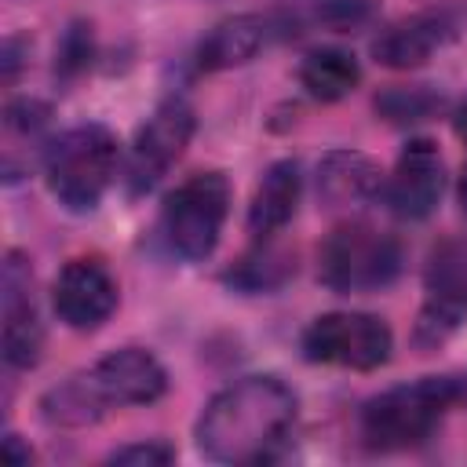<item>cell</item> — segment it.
Segmentation results:
<instances>
[{"label":"cell","mask_w":467,"mask_h":467,"mask_svg":"<svg viewBox=\"0 0 467 467\" xmlns=\"http://www.w3.org/2000/svg\"><path fill=\"white\" fill-rule=\"evenodd\" d=\"M18 40L15 36H7L4 40V80H15V73H18Z\"/></svg>","instance_id":"23"},{"label":"cell","mask_w":467,"mask_h":467,"mask_svg":"<svg viewBox=\"0 0 467 467\" xmlns=\"http://www.w3.org/2000/svg\"><path fill=\"white\" fill-rule=\"evenodd\" d=\"M358 80H361L358 58L339 47H317L299 62V84L317 102H339L358 88Z\"/></svg>","instance_id":"18"},{"label":"cell","mask_w":467,"mask_h":467,"mask_svg":"<svg viewBox=\"0 0 467 467\" xmlns=\"http://www.w3.org/2000/svg\"><path fill=\"white\" fill-rule=\"evenodd\" d=\"M171 460H175V449L164 441H135L109 452V463H131V467H164Z\"/></svg>","instance_id":"22"},{"label":"cell","mask_w":467,"mask_h":467,"mask_svg":"<svg viewBox=\"0 0 467 467\" xmlns=\"http://www.w3.org/2000/svg\"><path fill=\"white\" fill-rule=\"evenodd\" d=\"M379 0H310V18L321 22L325 29L336 33H350L358 26H365L376 15Z\"/></svg>","instance_id":"21"},{"label":"cell","mask_w":467,"mask_h":467,"mask_svg":"<svg viewBox=\"0 0 467 467\" xmlns=\"http://www.w3.org/2000/svg\"><path fill=\"white\" fill-rule=\"evenodd\" d=\"M117 164H120V146L109 128L102 124L69 128L51 142V153L44 161L47 190L69 212H95L117 179Z\"/></svg>","instance_id":"5"},{"label":"cell","mask_w":467,"mask_h":467,"mask_svg":"<svg viewBox=\"0 0 467 467\" xmlns=\"http://www.w3.org/2000/svg\"><path fill=\"white\" fill-rule=\"evenodd\" d=\"M452 379H456V405H467V372H460Z\"/></svg>","instance_id":"26"},{"label":"cell","mask_w":467,"mask_h":467,"mask_svg":"<svg viewBox=\"0 0 467 467\" xmlns=\"http://www.w3.org/2000/svg\"><path fill=\"white\" fill-rule=\"evenodd\" d=\"M452 128H456V135L467 142V102L456 109V117H452Z\"/></svg>","instance_id":"25"},{"label":"cell","mask_w":467,"mask_h":467,"mask_svg":"<svg viewBox=\"0 0 467 467\" xmlns=\"http://www.w3.org/2000/svg\"><path fill=\"white\" fill-rule=\"evenodd\" d=\"M445 193V164L431 139H412L383 179V201L398 219H427Z\"/></svg>","instance_id":"12"},{"label":"cell","mask_w":467,"mask_h":467,"mask_svg":"<svg viewBox=\"0 0 467 467\" xmlns=\"http://www.w3.org/2000/svg\"><path fill=\"white\" fill-rule=\"evenodd\" d=\"M51 109L40 99H11L0 117V168L15 182L51 153Z\"/></svg>","instance_id":"14"},{"label":"cell","mask_w":467,"mask_h":467,"mask_svg":"<svg viewBox=\"0 0 467 467\" xmlns=\"http://www.w3.org/2000/svg\"><path fill=\"white\" fill-rule=\"evenodd\" d=\"M168 390L164 365L142 347H120L91 368L55 383L40 398V416L51 427H88L113 409L150 405Z\"/></svg>","instance_id":"2"},{"label":"cell","mask_w":467,"mask_h":467,"mask_svg":"<svg viewBox=\"0 0 467 467\" xmlns=\"http://www.w3.org/2000/svg\"><path fill=\"white\" fill-rule=\"evenodd\" d=\"M266 44V18L259 15H234L223 18L197 47V66L204 73H219V69H234L244 66L259 55V47Z\"/></svg>","instance_id":"17"},{"label":"cell","mask_w":467,"mask_h":467,"mask_svg":"<svg viewBox=\"0 0 467 467\" xmlns=\"http://www.w3.org/2000/svg\"><path fill=\"white\" fill-rule=\"evenodd\" d=\"M401 241L361 219L339 223L317 244V281L339 296L379 292L401 274Z\"/></svg>","instance_id":"4"},{"label":"cell","mask_w":467,"mask_h":467,"mask_svg":"<svg viewBox=\"0 0 467 467\" xmlns=\"http://www.w3.org/2000/svg\"><path fill=\"white\" fill-rule=\"evenodd\" d=\"M0 328L7 368H33L44 350V325L33 296V270L22 252H7L0 266Z\"/></svg>","instance_id":"10"},{"label":"cell","mask_w":467,"mask_h":467,"mask_svg":"<svg viewBox=\"0 0 467 467\" xmlns=\"http://www.w3.org/2000/svg\"><path fill=\"white\" fill-rule=\"evenodd\" d=\"M193 124H197V117L186 99H164L146 117V124L135 131V142L128 150V168H124V186L131 197L150 193L168 175V168L190 146Z\"/></svg>","instance_id":"9"},{"label":"cell","mask_w":467,"mask_h":467,"mask_svg":"<svg viewBox=\"0 0 467 467\" xmlns=\"http://www.w3.org/2000/svg\"><path fill=\"white\" fill-rule=\"evenodd\" d=\"M230 212V182L223 171H201L179 182L161 204V237L171 255L197 263L219 244Z\"/></svg>","instance_id":"6"},{"label":"cell","mask_w":467,"mask_h":467,"mask_svg":"<svg viewBox=\"0 0 467 467\" xmlns=\"http://www.w3.org/2000/svg\"><path fill=\"white\" fill-rule=\"evenodd\" d=\"M51 303L62 325L73 332H95L102 328L117 310V281L99 259H69L51 288Z\"/></svg>","instance_id":"11"},{"label":"cell","mask_w":467,"mask_h":467,"mask_svg":"<svg viewBox=\"0 0 467 467\" xmlns=\"http://www.w3.org/2000/svg\"><path fill=\"white\" fill-rule=\"evenodd\" d=\"M299 193H303V175L296 161H274L248 204V234L266 241L277 230H285L299 208Z\"/></svg>","instance_id":"16"},{"label":"cell","mask_w":467,"mask_h":467,"mask_svg":"<svg viewBox=\"0 0 467 467\" xmlns=\"http://www.w3.org/2000/svg\"><path fill=\"white\" fill-rule=\"evenodd\" d=\"M296 390L277 376H244L208 398L193 423L197 449L212 463H266L296 423Z\"/></svg>","instance_id":"1"},{"label":"cell","mask_w":467,"mask_h":467,"mask_svg":"<svg viewBox=\"0 0 467 467\" xmlns=\"http://www.w3.org/2000/svg\"><path fill=\"white\" fill-rule=\"evenodd\" d=\"M4 452H7V460H11L15 467H26V463L33 460V452L18 445V434H7V438H4Z\"/></svg>","instance_id":"24"},{"label":"cell","mask_w":467,"mask_h":467,"mask_svg":"<svg viewBox=\"0 0 467 467\" xmlns=\"http://www.w3.org/2000/svg\"><path fill=\"white\" fill-rule=\"evenodd\" d=\"M467 321V241H441L423 266V306L412 325V343L431 354Z\"/></svg>","instance_id":"8"},{"label":"cell","mask_w":467,"mask_h":467,"mask_svg":"<svg viewBox=\"0 0 467 467\" xmlns=\"http://www.w3.org/2000/svg\"><path fill=\"white\" fill-rule=\"evenodd\" d=\"M383 193V171L358 150H332L317 161V197L325 208H354Z\"/></svg>","instance_id":"15"},{"label":"cell","mask_w":467,"mask_h":467,"mask_svg":"<svg viewBox=\"0 0 467 467\" xmlns=\"http://www.w3.org/2000/svg\"><path fill=\"white\" fill-rule=\"evenodd\" d=\"M456 405V379L452 376H423L416 383L390 387L365 401L358 416L361 441L376 452H398L423 445L441 416Z\"/></svg>","instance_id":"3"},{"label":"cell","mask_w":467,"mask_h":467,"mask_svg":"<svg viewBox=\"0 0 467 467\" xmlns=\"http://www.w3.org/2000/svg\"><path fill=\"white\" fill-rule=\"evenodd\" d=\"M456 197H460V208H463V215H467V164H463V171H460V186H456Z\"/></svg>","instance_id":"27"},{"label":"cell","mask_w":467,"mask_h":467,"mask_svg":"<svg viewBox=\"0 0 467 467\" xmlns=\"http://www.w3.org/2000/svg\"><path fill=\"white\" fill-rule=\"evenodd\" d=\"M441 106H445V99L427 84L387 88L383 95H376V113L387 124H420V120H431Z\"/></svg>","instance_id":"20"},{"label":"cell","mask_w":467,"mask_h":467,"mask_svg":"<svg viewBox=\"0 0 467 467\" xmlns=\"http://www.w3.org/2000/svg\"><path fill=\"white\" fill-rule=\"evenodd\" d=\"M292 270H296V259H292L285 248L263 244V248L241 255V259L223 274V281L234 285V288H241V292H270V288H277Z\"/></svg>","instance_id":"19"},{"label":"cell","mask_w":467,"mask_h":467,"mask_svg":"<svg viewBox=\"0 0 467 467\" xmlns=\"http://www.w3.org/2000/svg\"><path fill=\"white\" fill-rule=\"evenodd\" d=\"M299 350L314 365H339V368H358L372 372L390 361L394 336L383 317L376 314H358V310H336L314 317L303 336Z\"/></svg>","instance_id":"7"},{"label":"cell","mask_w":467,"mask_h":467,"mask_svg":"<svg viewBox=\"0 0 467 467\" xmlns=\"http://www.w3.org/2000/svg\"><path fill=\"white\" fill-rule=\"evenodd\" d=\"M460 33V15L452 7H434V11H416L394 26H387L372 40L376 62L390 69H416L423 66L434 51H441L449 40Z\"/></svg>","instance_id":"13"}]
</instances>
